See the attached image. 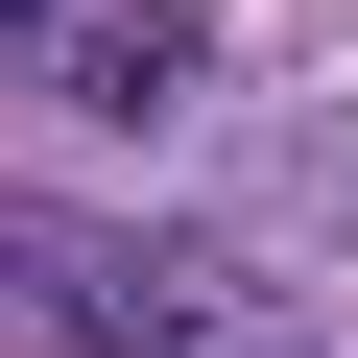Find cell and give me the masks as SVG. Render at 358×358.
<instances>
[{"instance_id":"1","label":"cell","mask_w":358,"mask_h":358,"mask_svg":"<svg viewBox=\"0 0 358 358\" xmlns=\"http://www.w3.org/2000/svg\"><path fill=\"white\" fill-rule=\"evenodd\" d=\"M0 310H24L48 358H239V334H287L239 263L143 239V215H0Z\"/></svg>"},{"instance_id":"2","label":"cell","mask_w":358,"mask_h":358,"mask_svg":"<svg viewBox=\"0 0 358 358\" xmlns=\"http://www.w3.org/2000/svg\"><path fill=\"white\" fill-rule=\"evenodd\" d=\"M48 96L72 120H192L215 96V24H192V0H72V24H48Z\"/></svg>"},{"instance_id":"3","label":"cell","mask_w":358,"mask_h":358,"mask_svg":"<svg viewBox=\"0 0 358 358\" xmlns=\"http://www.w3.org/2000/svg\"><path fill=\"white\" fill-rule=\"evenodd\" d=\"M48 24H72V0H0V48H48Z\"/></svg>"}]
</instances>
